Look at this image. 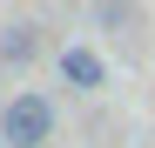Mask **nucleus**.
<instances>
[{
	"label": "nucleus",
	"instance_id": "f03ea898",
	"mask_svg": "<svg viewBox=\"0 0 155 148\" xmlns=\"http://www.w3.org/2000/svg\"><path fill=\"white\" fill-rule=\"evenodd\" d=\"M61 81H68V88H81V94H94L101 81H108V61H101L94 47L74 40V47H61Z\"/></svg>",
	"mask_w": 155,
	"mask_h": 148
},
{
	"label": "nucleus",
	"instance_id": "7ed1b4c3",
	"mask_svg": "<svg viewBox=\"0 0 155 148\" xmlns=\"http://www.w3.org/2000/svg\"><path fill=\"white\" fill-rule=\"evenodd\" d=\"M0 54H7V61H27V54H34V34H27V27H14L7 40H0Z\"/></svg>",
	"mask_w": 155,
	"mask_h": 148
},
{
	"label": "nucleus",
	"instance_id": "f257e3e1",
	"mask_svg": "<svg viewBox=\"0 0 155 148\" xmlns=\"http://www.w3.org/2000/svg\"><path fill=\"white\" fill-rule=\"evenodd\" d=\"M0 135H7V148H41V141H54V101L47 94H14L7 114H0Z\"/></svg>",
	"mask_w": 155,
	"mask_h": 148
}]
</instances>
